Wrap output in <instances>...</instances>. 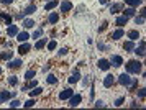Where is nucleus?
Here are the masks:
<instances>
[{
    "instance_id": "1",
    "label": "nucleus",
    "mask_w": 146,
    "mask_h": 110,
    "mask_svg": "<svg viewBox=\"0 0 146 110\" xmlns=\"http://www.w3.org/2000/svg\"><path fill=\"white\" fill-rule=\"evenodd\" d=\"M125 71L128 72V74H141V71H143V64L139 63L138 59H130L128 63L125 64Z\"/></svg>"
},
{
    "instance_id": "2",
    "label": "nucleus",
    "mask_w": 146,
    "mask_h": 110,
    "mask_svg": "<svg viewBox=\"0 0 146 110\" xmlns=\"http://www.w3.org/2000/svg\"><path fill=\"white\" fill-rule=\"evenodd\" d=\"M133 77H130V74L128 72H123V74H120L118 79H117V82H118L120 85H123V87H128V85L131 84Z\"/></svg>"
},
{
    "instance_id": "3",
    "label": "nucleus",
    "mask_w": 146,
    "mask_h": 110,
    "mask_svg": "<svg viewBox=\"0 0 146 110\" xmlns=\"http://www.w3.org/2000/svg\"><path fill=\"white\" fill-rule=\"evenodd\" d=\"M67 100H69V107H77V105L82 102V95H80V94H72Z\"/></svg>"
},
{
    "instance_id": "4",
    "label": "nucleus",
    "mask_w": 146,
    "mask_h": 110,
    "mask_svg": "<svg viewBox=\"0 0 146 110\" xmlns=\"http://www.w3.org/2000/svg\"><path fill=\"white\" fill-rule=\"evenodd\" d=\"M12 97H15L13 92H8V91H0V104H7Z\"/></svg>"
},
{
    "instance_id": "5",
    "label": "nucleus",
    "mask_w": 146,
    "mask_h": 110,
    "mask_svg": "<svg viewBox=\"0 0 146 110\" xmlns=\"http://www.w3.org/2000/svg\"><path fill=\"white\" fill-rule=\"evenodd\" d=\"M97 67H99L100 71H108L112 66H110V61H108V59L102 58V59H99V61H97Z\"/></svg>"
},
{
    "instance_id": "6",
    "label": "nucleus",
    "mask_w": 146,
    "mask_h": 110,
    "mask_svg": "<svg viewBox=\"0 0 146 110\" xmlns=\"http://www.w3.org/2000/svg\"><path fill=\"white\" fill-rule=\"evenodd\" d=\"M113 84H115V76L107 74L105 77H104V87L105 89H110V87H113Z\"/></svg>"
},
{
    "instance_id": "7",
    "label": "nucleus",
    "mask_w": 146,
    "mask_h": 110,
    "mask_svg": "<svg viewBox=\"0 0 146 110\" xmlns=\"http://www.w3.org/2000/svg\"><path fill=\"white\" fill-rule=\"evenodd\" d=\"M79 79H80V71H79V67H76L67 81H69V84H76V82H79Z\"/></svg>"
},
{
    "instance_id": "8",
    "label": "nucleus",
    "mask_w": 146,
    "mask_h": 110,
    "mask_svg": "<svg viewBox=\"0 0 146 110\" xmlns=\"http://www.w3.org/2000/svg\"><path fill=\"white\" fill-rule=\"evenodd\" d=\"M108 61H110V66H113V67H120V66L123 64V58L118 56V54L112 56V59H108Z\"/></svg>"
},
{
    "instance_id": "9",
    "label": "nucleus",
    "mask_w": 146,
    "mask_h": 110,
    "mask_svg": "<svg viewBox=\"0 0 146 110\" xmlns=\"http://www.w3.org/2000/svg\"><path fill=\"white\" fill-rule=\"evenodd\" d=\"M133 53H135L136 56H141V58L145 56V54H146V51H145V39H141V41H139V46H138V48H135Z\"/></svg>"
},
{
    "instance_id": "10",
    "label": "nucleus",
    "mask_w": 146,
    "mask_h": 110,
    "mask_svg": "<svg viewBox=\"0 0 146 110\" xmlns=\"http://www.w3.org/2000/svg\"><path fill=\"white\" fill-rule=\"evenodd\" d=\"M59 10L62 13L71 12V10H72V3H71L69 0H62V2H61V5H59Z\"/></svg>"
},
{
    "instance_id": "11",
    "label": "nucleus",
    "mask_w": 146,
    "mask_h": 110,
    "mask_svg": "<svg viewBox=\"0 0 146 110\" xmlns=\"http://www.w3.org/2000/svg\"><path fill=\"white\" fill-rule=\"evenodd\" d=\"M36 85H38V81H36V79H30V81H28V82H27L25 85H21V91L27 92V91H30V89L36 87Z\"/></svg>"
},
{
    "instance_id": "12",
    "label": "nucleus",
    "mask_w": 146,
    "mask_h": 110,
    "mask_svg": "<svg viewBox=\"0 0 146 110\" xmlns=\"http://www.w3.org/2000/svg\"><path fill=\"white\" fill-rule=\"evenodd\" d=\"M30 49H31V45L28 41H25L18 46V54H27V53H30Z\"/></svg>"
},
{
    "instance_id": "13",
    "label": "nucleus",
    "mask_w": 146,
    "mask_h": 110,
    "mask_svg": "<svg viewBox=\"0 0 146 110\" xmlns=\"http://www.w3.org/2000/svg\"><path fill=\"white\" fill-rule=\"evenodd\" d=\"M18 31H20V30H18V26L10 23V25H8V28H7V36L13 38V36H17V33H18Z\"/></svg>"
},
{
    "instance_id": "14",
    "label": "nucleus",
    "mask_w": 146,
    "mask_h": 110,
    "mask_svg": "<svg viewBox=\"0 0 146 110\" xmlns=\"http://www.w3.org/2000/svg\"><path fill=\"white\" fill-rule=\"evenodd\" d=\"M21 64H23V61H21L20 58H18V59H13V61H12V59L8 61V67H10V69H20Z\"/></svg>"
},
{
    "instance_id": "15",
    "label": "nucleus",
    "mask_w": 146,
    "mask_h": 110,
    "mask_svg": "<svg viewBox=\"0 0 146 110\" xmlns=\"http://www.w3.org/2000/svg\"><path fill=\"white\" fill-rule=\"evenodd\" d=\"M123 36H125V30H123L121 26H118V28H117V30L113 31V35H112V39H115V41H117V39L123 38Z\"/></svg>"
},
{
    "instance_id": "16",
    "label": "nucleus",
    "mask_w": 146,
    "mask_h": 110,
    "mask_svg": "<svg viewBox=\"0 0 146 110\" xmlns=\"http://www.w3.org/2000/svg\"><path fill=\"white\" fill-rule=\"evenodd\" d=\"M28 38H30V33L28 31H18L17 33V39H18V43H25V41H28Z\"/></svg>"
},
{
    "instance_id": "17",
    "label": "nucleus",
    "mask_w": 146,
    "mask_h": 110,
    "mask_svg": "<svg viewBox=\"0 0 146 110\" xmlns=\"http://www.w3.org/2000/svg\"><path fill=\"white\" fill-rule=\"evenodd\" d=\"M58 5H59V0H49V2H46V3H44V10H46V12L54 10Z\"/></svg>"
},
{
    "instance_id": "18",
    "label": "nucleus",
    "mask_w": 146,
    "mask_h": 110,
    "mask_svg": "<svg viewBox=\"0 0 146 110\" xmlns=\"http://www.w3.org/2000/svg\"><path fill=\"white\" fill-rule=\"evenodd\" d=\"M74 92H72V89H64L62 92H59V100H67V99L72 95Z\"/></svg>"
},
{
    "instance_id": "19",
    "label": "nucleus",
    "mask_w": 146,
    "mask_h": 110,
    "mask_svg": "<svg viewBox=\"0 0 146 110\" xmlns=\"http://www.w3.org/2000/svg\"><path fill=\"white\" fill-rule=\"evenodd\" d=\"M58 21H59V13H58V12L49 13V17H48V23L54 25V23H58Z\"/></svg>"
},
{
    "instance_id": "20",
    "label": "nucleus",
    "mask_w": 146,
    "mask_h": 110,
    "mask_svg": "<svg viewBox=\"0 0 146 110\" xmlns=\"http://www.w3.org/2000/svg\"><path fill=\"white\" fill-rule=\"evenodd\" d=\"M35 12H36V5L31 2V3H30V5L25 8V10H23V15H25V17H27V15H33Z\"/></svg>"
},
{
    "instance_id": "21",
    "label": "nucleus",
    "mask_w": 146,
    "mask_h": 110,
    "mask_svg": "<svg viewBox=\"0 0 146 110\" xmlns=\"http://www.w3.org/2000/svg\"><path fill=\"white\" fill-rule=\"evenodd\" d=\"M46 43H48V38H43V36H41V38H38V41L35 43V48H36V49H43V48L46 46Z\"/></svg>"
},
{
    "instance_id": "22",
    "label": "nucleus",
    "mask_w": 146,
    "mask_h": 110,
    "mask_svg": "<svg viewBox=\"0 0 146 110\" xmlns=\"http://www.w3.org/2000/svg\"><path fill=\"white\" fill-rule=\"evenodd\" d=\"M35 25H36V23H35L33 18H23V26H25V30H31Z\"/></svg>"
},
{
    "instance_id": "23",
    "label": "nucleus",
    "mask_w": 146,
    "mask_h": 110,
    "mask_svg": "<svg viewBox=\"0 0 146 110\" xmlns=\"http://www.w3.org/2000/svg\"><path fill=\"white\" fill-rule=\"evenodd\" d=\"M128 23V17H125V15H121V17H117V20H115V25L117 26H123Z\"/></svg>"
},
{
    "instance_id": "24",
    "label": "nucleus",
    "mask_w": 146,
    "mask_h": 110,
    "mask_svg": "<svg viewBox=\"0 0 146 110\" xmlns=\"http://www.w3.org/2000/svg\"><path fill=\"white\" fill-rule=\"evenodd\" d=\"M125 3L128 7H133V8H138L139 5H143V0H125Z\"/></svg>"
},
{
    "instance_id": "25",
    "label": "nucleus",
    "mask_w": 146,
    "mask_h": 110,
    "mask_svg": "<svg viewBox=\"0 0 146 110\" xmlns=\"http://www.w3.org/2000/svg\"><path fill=\"white\" fill-rule=\"evenodd\" d=\"M123 15H125V17H128V18H130V17H135V15H136V8H133V7L123 8Z\"/></svg>"
},
{
    "instance_id": "26",
    "label": "nucleus",
    "mask_w": 146,
    "mask_h": 110,
    "mask_svg": "<svg viewBox=\"0 0 146 110\" xmlns=\"http://www.w3.org/2000/svg\"><path fill=\"white\" fill-rule=\"evenodd\" d=\"M126 36L131 39V41H136L139 38V33H138V30H130V31L126 33Z\"/></svg>"
},
{
    "instance_id": "27",
    "label": "nucleus",
    "mask_w": 146,
    "mask_h": 110,
    "mask_svg": "<svg viewBox=\"0 0 146 110\" xmlns=\"http://www.w3.org/2000/svg\"><path fill=\"white\" fill-rule=\"evenodd\" d=\"M123 49H125L126 53L133 51V49H135V41H131V39H130V41H125V43H123Z\"/></svg>"
},
{
    "instance_id": "28",
    "label": "nucleus",
    "mask_w": 146,
    "mask_h": 110,
    "mask_svg": "<svg viewBox=\"0 0 146 110\" xmlns=\"http://www.w3.org/2000/svg\"><path fill=\"white\" fill-rule=\"evenodd\" d=\"M0 20H2V21H5V23H7V25H10V23H12V15H8V13H5V12H2L0 13Z\"/></svg>"
},
{
    "instance_id": "29",
    "label": "nucleus",
    "mask_w": 146,
    "mask_h": 110,
    "mask_svg": "<svg viewBox=\"0 0 146 110\" xmlns=\"http://www.w3.org/2000/svg\"><path fill=\"white\" fill-rule=\"evenodd\" d=\"M123 10V3H113L112 7H110V13H118Z\"/></svg>"
},
{
    "instance_id": "30",
    "label": "nucleus",
    "mask_w": 146,
    "mask_h": 110,
    "mask_svg": "<svg viewBox=\"0 0 146 110\" xmlns=\"http://www.w3.org/2000/svg\"><path fill=\"white\" fill-rule=\"evenodd\" d=\"M46 84H49V85L58 84V77H56L54 74H48V76H46Z\"/></svg>"
},
{
    "instance_id": "31",
    "label": "nucleus",
    "mask_w": 146,
    "mask_h": 110,
    "mask_svg": "<svg viewBox=\"0 0 146 110\" xmlns=\"http://www.w3.org/2000/svg\"><path fill=\"white\" fill-rule=\"evenodd\" d=\"M41 92H43V89L36 85V87H33V89H30V91H28V94H30V97H35V95H40Z\"/></svg>"
},
{
    "instance_id": "32",
    "label": "nucleus",
    "mask_w": 146,
    "mask_h": 110,
    "mask_svg": "<svg viewBox=\"0 0 146 110\" xmlns=\"http://www.w3.org/2000/svg\"><path fill=\"white\" fill-rule=\"evenodd\" d=\"M12 56H13V53L12 51H2L0 53V59H5V61H10Z\"/></svg>"
},
{
    "instance_id": "33",
    "label": "nucleus",
    "mask_w": 146,
    "mask_h": 110,
    "mask_svg": "<svg viewBox=\"0 0 146 110\" xmlns=\"http://www.w3.org/2000/svg\"><path fill=\"white\" fill-rule=\"evenodd\" d=\"M18 81H20V79L17 77V76H10V77H8V85H12V87H15V85L18 84Z\"/></svg>"
},
{
    "instance_id": "34",
    "label": "nucleus",
    "mask_w": 146,
    "mask_h": 110,
    "mask_svg": "<svg viewBox=\"0 0 146 110\" xmlns=\"http://www.w3.org/2000/svg\"><path fill=\"white\" fill-rule=\"evenodd\" d=\"M41 36H43V28H38V30H35V31H33V35H31L30 38L38 39V38H41Z\"/></svg>"
},
{
    "instance_id": "35",
    "label": "nucleus",
    "mask_w": 146,
    "mask_h": 110,
    "mask_svg": "<svg viewBox=\"0 0 146 110\" xmlns=\"http://www.w3.org/2000/svg\"><path fill=\"white\" fill-rule=\"evenodd\" d=\"M35 76H36V71H35V69H28V71L25 72V79H27V81H30V79H33Z\"/></svg>"
},
{
    "instance_id": "36",
    "label": "nucleus",
    "mask_w": 146,
    "mask_h": 110,
    "mask_svg": "<svg viewBox=\"0 0 146 110\" xmlns=\"http://www.w3.org/2000/svg\"><path fill=\"white\" fill-rule=\"evenodd\" d=\"M35 105H36V100H35V99L31 97L30 100H27V102L23 104V107H25V109H31V107H35Z\"/></svg>"
},
{
    "instance_id": "37",
    "label": "nucleus",
    "mask_w": 146,
    "mask_h": 110,
    "mask_svg": "<svg viewBox=\"0 0 146 110\" xmlns=\"http://www.w3.org/2000/svg\"><path fill=\"white\" fill-rule=\"evenodd\" d=\"M135 23L136 25H145V17H141V15H135Z\"/></svg>"
},
{
    "instance_id": "38",
    "label": "nucleus",
    "mask_w": 146,
    "mask_h": 110,
    "mask_svg": "<svg viewBox=\"0 0 146 110\" xmlns=\"http://www.w3.org/2000/svg\"><path fill=\"white\" fill-rule=\"evenodd\" d=\"M136 94H138L139 100H143V99H145V95H146V89H145V87H141V89H138V92H136Z\"/></svg>"
},
{
    "instance_id": "39",
    "label": "nucleus",
    "mask_w": 146,
    "mask_h": 110,
    "mask_svg": "<svg viewBox=\"0 0 146 110\" xmlns=\"http://www.w3.org/2000/svg\"><path fill=\"white\" fill-rule=\"evenodd\" d=\"M136 87H138V79H136V77H133L131 84L128 85V89H130V91H135V89H136Z\"/></svg>"
},
{
    "instance_id": "40",
    "label": "nucleus",
    "mask_w": 146,
    "mask_h": 110,
    "mask_svg": "<svg viewBox=\"0 0 146 110\" xmlns=\"http://www.w3.org/2000/svg\"><path fill=\"white\" fill-rule=\"evenodd\" d=\"M56 48H58V43H56V41H49V43H48V49H49V51H54Z\"/></svg>"
},
{
    "instance_id": "41",
    "label": "nucleus",
    "mask_w": 146,
    "mask_h": 110,
    "mask_svg": "<svg viewBox=\"0 0 146 110\" xmlns=\"http://www.w3.org/2000/svg\"><path fill=\"white\" fill-rule=\"evenodd\" d=\"M97 48H99L100 51H108V46H107V45H104L102 41H99V43H97Z\"/></svg>"
},
{
    "instance_id": "42",
    "label": "nucleus",
    "mask_w": 146,
    "mask_h": 110,
    "mask_svg": "<svg viewBox=\"0 0 146 110\" xmlns=\"http://www.w3.org/2000/svg\"><path fill=\"white\" fill-rule=\"evenodd\" d=\"M123 102H125V97H118L117 99V100H115V107H121V105H123Z\"/></svg>"
},
{
    "instance_id": "43",
    "label": "nucleus",
    "mask_w": 146,
    "mask_h": 110,
    "mask_svg": "<svg viewBox=\"0 0 146 110\" xmlns=\"http://www.w3.org/2000/svg\"><path fill=\"white\" fill-rule=\"evenodd\" d=\"M94 107H97V109H104V107H105V102H104V100H97V102H95V104H94Z\"/></svg>"
},
{
    "instance_id": "44",
    "label": "nucleus",
    "mask_w": 146,
    "mask_h": 110,
    "mask_svg": "<svg viewBox=\"0 0 146 110\" xmlns=\"http://www.w3.org/2000/svg\"><path fill=\"white\" fill-rule=\"evenodd\" d=\"M90 76H86V77L82 79V85H84V87H89V82H90Z\"/></svg>"
},
{
    "instance_id": "45",
    "label": "nucleus",
    "mask_w": 146,
    "mask_h": 110,
    "mask_svg": "<svg viewBox=\"0 0 146 110\" xmlns=\"http://www.w3.org/2000/svg\"><path fill=\"white\" fill-rule=\"evenodd\" d=\"M20 100H12V102H10V107H13V109H17V107H20Z\"/></svg>"
},
{
    "instance_id": "46",
    "label": "nucleus",
    "mask_w": 146,
    "mask_h": 110,
    "mask_svg": "<svg viewBox=\"0 0 146 110\" xmlns=\"http://www.w3.org/2000/svg\"><path fill=\"white\" fill-rule=\"evenodd\" d=\"M107 26H108V21H104V23H102V26L99 28V33L105 31V30H107Z\"/></svg>"
},
{
    "instance_id": "47",
    "label": "nucleus",
    "mask_w": 146,
    "mask_h": 110,
    "mask_svg": "<svg viewBox=\"0 0 146 110\" xmlns=\"http://www.w3.org/2000/svg\"><path fill=\"white\" fill-rule=\"evenodd\" d=\"M67 51H69L67 48H61L59 51H58V54H59V56H66V54H67Z\"/></svg>"
},
{
    "instance_id": "48",
    "label": "nucleus",
    "mask_w": 146,
    "mask_h": 110,
    "mask_svg": "<svg viewBox=\"0 0 146 110\" xmlns=\"http://www.w3.org/2000/svg\"><path fill=\"white\" fill-rule=\"evenodd\" d=\"M0 2H2L3 5H12V3H13V0H0Z\"/></svg>"
},
{
    "instance_id": "49",
    "label": "nucleus",
    "mask_w": 146,
    "mask_h": 110,
    "mask_svg": "<svg viewBox=\"0 0 146 110\" xmlns=\"http://www.w3.org/2000/svg\"><path fill=\"white\" fill-rule=\"evenodd\" d=\"M49 69H51V66H49V64H44V66H43V72L49 71Z\"/></svg>"
},
{
    "instance_id": "50",
    "label": "nucleus",
    "mask_w": 146,
    "mask_h": 110,
    "mask_svg": "<svg viewBox=\"0 0 146 110\" xmlns=\"http://www.w3.org/2000/svg\"><path fill=\"white\" fill-rule=\"evenodd\" d=\"M130 107H131V109H136V107H138V102H136V100H133L131 104H130Z\"/></svg>"
},
{
    "instance_id": "51",
    "label": "nucleus",
    "mask_w": 146,
    "mask_h": 110,
    "mask_svg": "<svg viewBox=\"0 0 146 110\" xmlns=\"http://www.w3.org/2000/svg\"><path fill=\"white\" fill-rule=\"evenodd\" d=\"M25 18V15L23 13H17V20H23Z\"/></svg>"
},
{
    "instance_id": "52",
    "label": "nucleus",
    "mask_w": 146,
    "mask_h": 110,
    "mask_svg": "<svg viewBox=\"0 0 146 110\" xmlns=\"http://www.w3.org/2000/svg\"><path fill=\"white\" fill-rule=\"evenodd\" d=\"M139 13H141V17H146V8H145V7L141 8V12H139Z\"/></svg>"
},
{
    "instance_id": "53",
    "label": "nucleus",
    "mask_w": 146,
    "mask_h": 110,
    "mask_svg": "<svg viewBox=\"0 0 146 110\" xmlns=\"http://www.w3.org/2000/svg\"><path fill=\"white\" fill-rule=\"evenodd\" d=\"M108 2H110V0H99L100 5H105V3H108Z\"/></svg>"
},
{
    "instance_id": "54",
    "label": "nucleus",
    "mask_w": 146,
    "mask_h": 110,
    "mask_svg": "<svg viewBox=\"0 0 146 110\" xmlns=\"http://www.w3.org/2000/svg\"><path fill=\"white\" fill-rule=\"evenodd\" d=\"M0 76H2V67H0Z\"/></svg>"
},
{
    "instance_id": "55",
    "label": "nucleus",
    "mask_w": 146,
    "mask_h": 110,
    "mask_svg": "<svg viewBox=\"0 0 146 110\" xmlns=\"http://www.w3.org/2000/svg\"><path fill=\"white\" fill-rule=\"evenodd\" d=\"M28 2H35V0H28Z\"/></svg>"
},
{
    "instance_id": "56",
    "label": "nucleus",
    "mask_w": 146,
    "mask_h": 110,
    "mask_svg": "<svg viewBox=\"0 0 146 110\" xmlns=\"http://www.w3.org/2000/svg\"><path fill=\"white\" fill-rule=\"evenodd\" d=\"M44 2H49V0H44Z\"/></svg>"
}]
</instances>
